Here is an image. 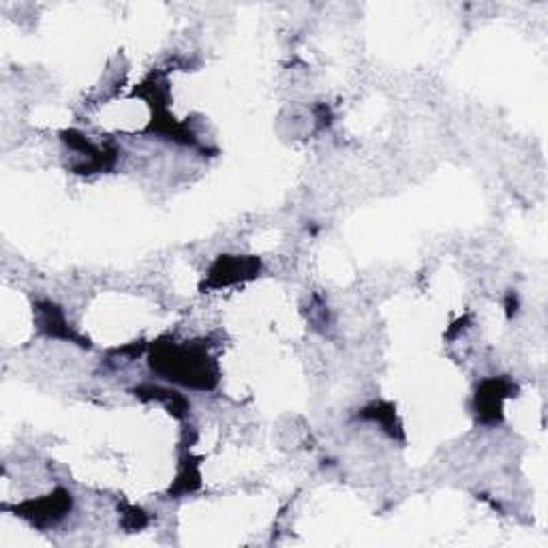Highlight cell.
Returning a JSON list of instances; mask_svg holds the SVG:
<instances>
[{
    "instance_id": "cell-3",
    "label": "cell",
    "mask_w": 548,
    "mask_h": 548,
    "mask_svg": "<svg viewBox=\"0 0 548 548\" xmlns=\"http://www.w3.org/2000/svg\"><path fill=\"white\" fill-rule=\"evenodd\" d=\"M255 266V262L251 260H238V257H221V260L214 263L213 270H210V277L213 281H217V286H223V283H234L238 281L240 272H249V268Z\"/></svg>"
},
{
    "instance_id": "cell-1",
    "label": "cell",
    "mask_w": 548,
    "mask_h": 548,
    "mask_svg": "<svg viewBox=\"0 0 548 548\" xmlns=\"http://www.w3.org/2000/svg\"><path fill=\"white\" fill-rule=\"evenodd\" d=\"M157 365H161L159 371L167 379H176L184 386H210L208 379H214L208 373V356L199 354V351L189 350H173L165 351L157 358Z\"/></svg>"
},
{
    "instance_id": "cell-2",
    "label": "cell",
    "mask_w": 548,
    "mask_h": 548,
    "mask_svg": "<svg viewBox=\"0 0 548 548\" xmlns=\"http://www.w3.org/2000/svg\"><path fill=\"white\" fill-rule=\"evenodd\" d=\"M26 508H30V512H24L22 516H30L33 523H41L45 519V523H56L58 519H62L67 512V508H71V495L65 491H56L50 497L41 499V502H28Z\"/></svg>"
}]
</instances>
